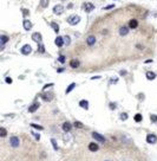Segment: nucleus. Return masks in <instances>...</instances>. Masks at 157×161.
<instances>
[{"label": "nucleus", "mask_w": 157, "mask_h": 161, "mask_svg": "<svg viewBox=\"0 0 157 161\" xmlns=\"http://www.w3.org/2000/svg\"><path fill=\"white\" fill-rule=\"evenodd\" d=\"M80 22V17L77 15V14H72V15H70L68 18H67V23L70 24V25H77L78 23Z\"/></svg>", "instance_id": "nucleus-1"}, {"label": "nucleus", "mask_w": 157, "mask_h": 161, "mask_svg": "<svg viewBox=\"0 0 157 161\" xmlns=\"http://www.w3.org/2000/svg\"><path fill=\"white\" fill-rule=\"evenodd\" d=\"M82 8H83L85 12L90 13V12H92L93 10H95V5L91 4V2H84V4L82 5Z\"/></svg>", "instance_id": "nucleus-2"}, {"label": "nucleus", "mask_w": 157, "mask_h": 161, "mask_svg": "<svg viewBox=\"0 0 157 161\" xmlns=\"http://www.w3.org/2000/svg\"><path fill=\"white\" fill-rule=\"evenodd\" d=\"M10 145H11L12 147H14V148L19 147V145H20L19 138H18V136H12L11 139H10Z\"/></svg>", "instance_id": "nucleus-3"}, {"label": "nucleus", "mask_w": 157, "mask_h": 161, "mask_svg": "<svg viewBox=\"0 0 157 161\" xmlns=\"http://www.w3.org/2000/svg\"><path fill=\"white\" fill-rule=\"evenodd\" d=\"M32 52V47H31V45L30 44H26V45H24L21 47V54H25V56H27V54H30Z\"/></svg>", "instance_id": "nucleus-4"}, {"label": "nucleus", "mask_w": 157, "mask_h": 161, "mask_svg": "<svg viewBox=\"0 0 157 161\" xmlns=\"http://www.w3.org/2000/svg\"><path fill=\"white\" fill-rule=\"evenodd\" d=\"M92 138L96 140V141H98V142H105V138L103 136V135H101L99 133H96V131H93L92 133Z\"/></svg>", "instance_id": "nucleus-5"}, {"label": "nucleus", "mask_w": 157, "mask_h": 161, "mask_svg": "<svg viewBox=\"0 0 157 161\" xmlns=\"http://www.w3.org/2000/svg\"><path fill=\"white\" fill-rule=\"evenodd\" d=\"M63 12H64V6H63V5H56V6L53 7V13L57 14V15L63 14Z\"/></svg>", "instance_id": "nucleus-6"}, {"label": "nucleus", "mask_w": 157, "mask_h": 161, "mask_svg": "<svg viewBox=\"0 0 157 161\" xmlns=\"http://www.w3.org/2000/svg\"><path fill=\"white\" fill-rule=\"evenodd\" d=\"M146 142H148V143H151V145L156 143L157 142V136L155 135V134H149V135L146 136Z\"/></svg>", "instance_id": "nucleus-7"}, {"label": "nucleus", "mask_w": 157, "mask_h": 161, "mask_svg": "<svg viewBox=\"0 0 157 161\" xmlns=\"http://www.w3.org/2000/svg\"><path fill=\"white\" fill-rule=\"evenodd\" d=\"M32 39H33L34 42H37V43H41V33H39V32H34L33 34H32Z\"/></svg>", "instance_id": "nucleus-8"}, {"label": "nucleus", "mask_w": 157, "mask_h": 161, "mask_svg": "<svg viewBox=\"0 0 157 161\" xmlns=\"http://www.w3.org/2000/svg\"><path fill=\"white\" fill-rule=\"evenodd\" d=\"M55 44H56L58 47H61L63 45H64V37H57L56 40H55Z\"/></svg>", "instance_id": "nucleus-9"}, {"label": "nucleus", "mask_w": 157, "mask_h": 161, "mask_svg": "<svg viewBox=\"0 0 157 161\" xmlns=\"http://www.w3.org/2000/svg\"><path fill=\"white\" fill-rule=\"evenodd\" d=\"M86 43H88L89 46L95 45V43H96V37H95V36H89V37L86 38Z\"/></svg>", "instance_id": "nucleus-10"}, {"label": "nucleus", "mask_w": 157, "mask_h": 161, "mask_svg": "<svg viewBox=\"0 0 157 161\" xmlns=\"http://www.w3.org/2000/svg\"><path fill=\"white\" fill-rule=\"evenodd\" d=\"M22 25H24V29H25L26 31H28V30H31V29H32V23L30 22V20H27V19H25V20H24Z\"/></svg>", "instance_id": "nucleus-11"}, {"label": "nucleus", "mask_w": 157, "mask_h": 161, "mask_svg": "<svg viewBox=\"0 0 157 161\" xmlns=\"http://www.w3.org/2000/svg\"><path fill=\"white\" fill-rule=\"evenodd\" d=\"M71 129H72V126H71L70 122H64V123H63V130H64L65 133L71 131Z\"/></svg>", "instance_id": "nucleus-12"}, {"label": "nucleus", "mask_w": 157, "mask_h": 161, "mask_svg": "<svg viewBox=\"0 0 157 161\" xmlns=\"http://www.w3.org/2000/svg\"><path fill=\"white\" fill-rule=\"evenodd\" d=\"M98 149H99V147H98V145H97V143L91 142V143L89 145V150H90V152H97Z\"/></svg>", "instance_id": "nucleus-13"}, {"label": "nucleus", "mask_w": 157, "mask_h": 161, "mask_svg": "<svg viewBox=\"0 0 157 161\" xmlns=\"http://www.w3.org/2000/svg\"><path fill=\"white\" fill-rule=\"evenodd\" d=\"M39 106H40V104H39V102H35V103H33L31 107L28 108V111H30V113H34V111H37V110H38V108H39Z\"/></svg>", "instance_id": "nucleus-14"}, {"label": "nucleus", "mask_w": 157, "mask_h": 161, "mask_svg": "<svg viewBox=\"0 0 157 161\" xmlns=\"http://www.w3.org/2000/svg\"><path fill=\"white\" fill-rule=\"evenodd\" d=\"M79 106H80V108L88 110V109H89V102H88L86 100H82V101L79 102Z\"/></svg>", "instance_id": "nucleus-15"}, {"label": "nucleus", "mask_w": 157, "mask_h": 161, "mask_svg": "<svg viewBox=\"0 0 157 161\" xmlns=\"http://www.w3.org/2000/svg\"><path fill=\"white\" fill-rule=\"evenodd\" d=\"M129 29H130V27H126V26H122V27L119 29V34H121V36H126V34L129 33Z\"/></svg>", "instance_id": "nucleus-16"}, {"label": "nucleus", "mask_w": 157, "mask_h": 161, "mask_svg": "<svg viewBox=\"0 0 157 161\" xmlns=\"http://www.w3.org/2000/svg\"><path fill=\"white\" fill-rule=\"evenodd\" d=\"M137 26H138V22L136 19H131L129 22V27L130 29H137Z\"/></svg>", "instance_id": "nucleus-17"}, {"label": "nucleus", "mask_w": 157, "mask_h": 161, "mask_svg": "<svg viewBox=\"0 0 157 161\" xmlns=\"http://www.w3.org/2000/svg\"><path fill=\"white\" fill-rule=\"evenodd\" d=\"M146 78H148L149 81H152V79L156 78V74L152 72V71H148V72H146Z\"/></svg>", "instance_id": "nucleus-18"}, {"label": "nucleus", "mask_w": 157, "mask_h": 161, "mask_svg": "<svg viewBox=\"0 0 157 161\" xmlns=\"http://www.w3.org/2000/svg\"><path fill=\"white\" fill-rule=\"evenodd\" d=\"M79 61H77V59H72L71 62H70V66L71 68H73V69H76V68H78L79 66Z\"/></svg>", "instance_id": "nucleus-19"}, {"label": "nucleus", "mask_w": 157, "mask_h": 161, "mask_svg": "<svg viewBox=\"0 0 157 161\" xmlns=\"http://www.w3.org/2000/svg\"><path fill=\"white\" fill-rule=\"evenodd\" d=\"M7 42H8V37L7 36H5V34L0 36V43H1V45H5Z\"/></svg>", "instance_id": "nucleus-20"}, {"label": "nucleus", "mask_w": 157, "mask_h": 161, "mask_svg": "<svg viewBox=\"0 0 157 161\" xmlns=\"http://www.w3.org/2000/svg\"><path fill=\"white\" fill-rule=\"evenodd\" d=\"M50 4V0H40V7L41 8H46Z\"/></svg>", "instance_id": "nucleus-21"}, {"label": "nucleus", "mask_w": 157, "mask_h": 161, "mask_svg": "<svg viewBox=\"0 0 157 161\" xmlns=\"http://www.w3.org/2000/svg\"><path fill=\"white\" fill-rule=\"evenodd\" d=\"M76 85H77L76 83H71L70 85L67 86V89H66V91H65V92H66V94H70V92H71V91H72V90L76 88Z\"/></svg>", "instance_id": "nucleus-22"}, {"label": "nucleus", "mask_w": 157, "mask_h": 161, "mask_svg": "<svg viewBox=\"0 0 157 161\" xmlns=\"http://www.w3.org/2000/svg\"><path fill=\"white\" fill-rule=\"evenodd\" d=\"M6 135H7V130L4 128V127H1V128H0V136H1V138H5Z\"/></svg>", "instance_id": "nucleus-23"}, {"label": "nucleus", "mask_w": 157, "mask_h": 161, "mask_svg": "<svg viewBox=\"0 0 157 161\" xmlns=\"http://www.w3.org/2000/svg\"><path fill=\"white\" fill-rule=\"evenodd\" d=\"M51 26H52L53 31H55L56 33L59 32V26H58V24H56V23H51Z\"/></svg>", "instance_id": "nucleus-24"}, {"label": "nucleus", "mask_w": 157, "mask_h": 161, "mask_svg": "<svg viewBox=\"0 0 157 161\" xmlns=\"http://www.w3.org/2000/svg\"><path fill=\"white\" fill-rule=\"evenodd\" d=\"M142 120H143L142 114H136V115H135V121H136V122H142Z\"/></svg>", "instance_id": "nucleus-25"}, {"label": "nucleus", "mask_w": 157, "mask_h": 161, "mask_svg": "<svg viewBox=\"0 0 157 161\" xmlns=\"http://www.w3.org/2000/svg\"><path fill=\"white\" fill-rule=\"evenodd\" d=\"M150 120H151V122H152V123H157V115L151 114V115H150Z\"/></svg>", "instance_id": "nucleus-26"}, {"label": "nucleus", "mask_w": 157, "mask_h": 161, "mask_svg": "<svg viewBox=\"0 0 157 161\" xmlns=\"http://www.w3.org/2000/svg\"><path fill=\"white\" fill-rule=\"evenodd\" d=\"M51 143L53 146V149L55 150H58V145H57V141L55 139H51Z\"/></svg>", "instance_id": "nucleus-27"}, {"label": "nucleus", "mask_w": 157, "mask_h": 161, "mask_svg": "<svg viewBox=\"0 0 157 161\" xmlns=\"http://www.w3.org/2000/svg\"><path fill=\"white\" fill-rule=\"evenodd\" d=\"M21 12H22V15L24 17H28L30 15V11L27 8H21Z\"/></svg>", "instance_id": "nucleus-28"}, {"label": "nucleus", "mask_w": 157, "mask_h": 161, "mask_svg": "<svg viewBox=\"0 0 157 161\" xmlns=\"http://www.w3.org/2000/svg\"><path fill=\"white\" fill-rule=\"evenodd\" d=\"M38 51H39L40 54H44V52H45V46H44V45L39 44V46H38Z\"/></svg>", "instance_id": "nucleus-29"}, {"label": "nucleus", "mask_w": 157, "mask_h": 161, "mask_svg": "<svg viewBox=\"0 0 157 161\" xmlns=\"http://www.w3.org/2000/svg\"><path fill=\"white\" fill-rule=\"evenodd\" d=\"M31 127H32V128L38 129V130H43V129H44L41 126H39V124H35V123H32V124H31Z\"/></svg>", "instance_id": "nucleus-30"}, {"label": "nucleus", "mask_w": 157, "mask_h": 161, "mask_svg": "<svg viewBox=\"0 0 157 161\" xmlns=\"http://www.w3.org/2000/svg\"><path fill=\"white\" fill-rule=\"evenodd\" d=\"M119 118H121V120H123V121L128 120V114H126V113H122V114L119 115Z\"/></svg>", "instance_id": "nucleus-31"}, {"label": "nucleus", "mask_w": 157, "mask_h": 161, "mask_svg": "<svg viewBox=\"0 0 157 161\" xmlns=\"http://www.w3.org/2000/svg\"><path fill=\"white\" fill-rule=\"evenodd\" d=\"M112 8H115V5H113V4L108 5V6H105V7H103V10H105V11H109V10H112Z\"/></svg>", "instance_id": "nucleus-32"}, {"label": "nucleus", "mask_w": 157, "mask_h": 161, "mask_svg": "<svg viewBox=\"0 0 157 161\" xmlns=\"http://www.w3.org/2000/svg\"><path fill=\"white\" fill-rule=\"evenodd\" d=\"M64 43L66 44V45H70V43H71V39H70V37H68V36L64 37Z\"/></svg>", "instance_id": "nucleus-33"}, {"label": "nucleus", "mask_w": 157, "mask_h": 161, "mask_svg": "<svg viewBox=\"0 0 157 161\" xmlns=\"http://www.w3.org/2000/svg\"><path fill=\"white\" fill-rule=\"evenodd\" d=\"M75 127H77V128H83V124H82V122L76 121V122H75Z\"/></svg>", "instance_id": "nucleus-34"}, {"label": "nucleus", "mask_w": 157, "mask_h": 161, "mask_svg": "<svg viewBox=\"0 0 157 161\" xmlns=\"http://www.w3.org/2000/svg\"><path fill=\"white\" fill-rule=\"evenodd\" d=\"M43 100H44V101H51V100H52V96H46V95H43Z\"/></svg>", "instance_id": "nucleus-35"}, {"label": "nucleus", "mask_w": 157, "mask_h": 161, "mask_svg": "<svg viewBox=\"0 0 157 161\" xmlns=\"http://www.w3.org/2000/svg\"><path fill=\"white\" fill-rule=\"evenodd\" d=\"M58 61H59L60 63H65V56H59Z\"/></svg>", "instance_id": "nucleus-36"}, {"label": "nucleus", "mask_w": 157, "mask_h": 161, "mask_svg": "<svg viewBox=\"0 0 157 161\" xmlns=\"http://www.w3.org/2000/svg\"><path fill=\"white\" fill-rule=\"evenodd\" d=\"M109 107H110V109H112V110H115V109L117 108V106H116V103H113V102H111Z\"/></svg>", "instance_id": "nucleus-37"}, {"label": "nucleus", "mask_w": 157, "mask_h": 161, "mask_svg": "<svg viewBox=\"0 0 157 161\" xmlns=\"http://www.w3.org/2000/svg\"><path fill=\"white\" fill-rule=\"evenodd\" d=\"M5 82H6V83H8V84H11L13 81H12L11 77H6V78H5Z\"/></svg>", "instance_id": "nucleus-38"}, {"label": "nucleus", "mask_w": 157, "mask_h": 161, "mask_svg": "<svg viewBox=\"0 0 157 161\" xmlns=\"http://www.w3.org/2000/svg\"><path fill=\"white\" fill-rule=\"evenodd\" d=\"M52 85H53V83H48V84H46V85H45L43 89H44V90H46L47 88H50V86H52Z\"/></svg>", "instance_id": "nucleus-39"}, {"label": "nucleus", "mask_w": 157, "mask_h": 161, "mask_svg": "<svg viewBox=\"0 0 157 161\" xmlns=\"http://www.w3.org/2000/svg\"><path fill=\"white\" fill-rule=\"evenodd\" d=\"M32 134L34 135V138H35L37 140H39V139H40V135H39V134H35V133H32Z\"/></svg>", "instance_id": "nucleus-40"}, {"label": "nucleus", "mask_w": 157, "mask_h": 161, "mask_svg": "<svg viewBox=\"0 0 157 161\" xmlns=\"http://www.w3.org/2000/svg\"><path fill=\"white\" fill-rule=\"evenodd\" d=\"M101 78V76H95V77H91V79L93 81V79H99Z\"/></svg>", "instance_id": "nucleus-41"}, {"label": "nucleus", "mask_w": 157, "mask_h": 161, "mask_svg": "<svg viewBox=\"0 0 157 161\" xmlns=\"http://www.w3.org/2000/svg\"><path fill=\"white\" fill-rule=\"evenodd\" d=\"M119 74H121L122 76H123V75H126V71H125V70H122V71H121Z\"/></svg>", "instance_id": "nucleus-42"}, {"label": "nucleus", "mask_w": 157, "mask_h": 161, "mask_svg": "<svg viewBox=\"0 0 157 161\" xmlns=\"http://www.w3.org/2000/svg\"><path fill=\"white\" fill-rule=\"evenodd\" d=\"M145 63H152V59H146Z\"/></svg>", "instance_id": "nucleus-43"}, {"label": "nucleus", "mask_w": 157, "mask_h": 161, "mask_svg": "<svg viewBox=\"0 0 157 161\" xmlns=\"http://www.w3.org/2000/svg\"><path fill=\"white\" fill-rule=\"evenodd\" d=\"M61 1H66V0H61Z\"/></svg>", "instance_id": "nucleus-44"}, {"label": "nucleus", "mask_w": 157, "mask_h": 161, "mask_svg": "<svg viewBox=\"0 0 157 161\" xmlns=\"http://www.w3.org/2000/svg\"><path fill=\"white\" fill-rule=\"evenodd\" d=\"M105 161H109V160H105Z\"/></svg>", "instance_id": "nucleus-45"}]
</instances>
